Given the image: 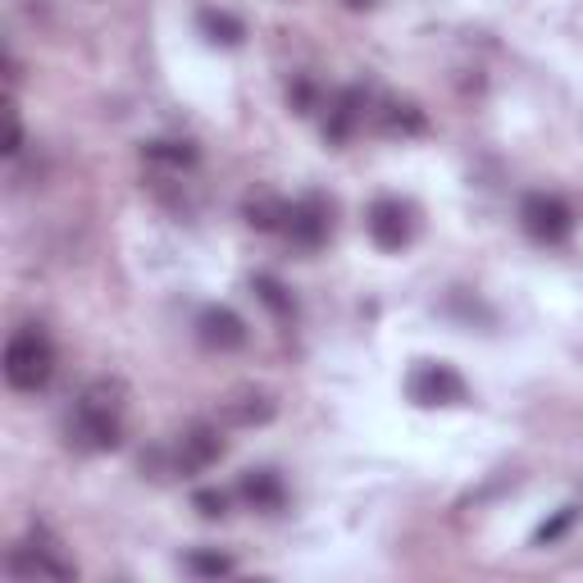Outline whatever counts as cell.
<instances>
[{"mask_svg":"<svg viewBox=\"0 0 583 583\" xmlns=\"http://www.w3.org/2000/svg\"><path fill=\"white\" fill-rule=\"evenodd\" d=\"M288 101L296 105V114H311V110H315V91H311V82H296V87L288 91Z\"/></svg>","mask_w":583,"mask_h":583,"instance_id":"21","label":"cell"},{"mask_svg":"<svg viewBox=\"0 0 583 583\" xmlns=\"http://www.w3.org/2000/svg\"><path fill=\"white\" fill-rule=\"evenodd\" d=\"M519 220H525L529 237L534 242H547V247H557V242H565L574 233V214L561 197H547V192H534L525 197V205H519Z\"/></svg>","mask_w":583,"mask_h":583,"instance_id":"5","label":"cell"},{"mask_svg":"<svg viewBox=\"0 0 583 583\" xmlns=\"http://www.w3.org/2000/svg\"><path fill=\"white\" fill-rule=\"evenodd\" d=\"M343 5H351V10H370V5H379V0H343Z\"/></svg>","mask_w":583,"mask_h":583,"instance_id":"23","label":"cell"},{"mask_svg":"<svg viewBox=\"0 0 583 583\" xmlns=\"http://www.w3.org/2000/svg\"><path fill=\"white\" fill-rule=\"evenodd\" d=\"M197 19H201V27H205V37H210V42H224V46H237V42H242V23H237L233 14L205 5Z\"/></svg>","mask_w":583,"mask_h":583,"instance_id":"13","label":"cell"},{"mask_svg":"<svg viewBox=\"0 0 583 583\" xmlns=\"http://www.w3.org/2000/svg\"><path fill=\"white\" fill-rule=\"evenodd\" d=\"M10 574L14 579H74L78 570H74V561L59 557L55 542H46L37 534V542H19L10 551Z\"/></svg>","mask_w":583,"mask_h":583,"instance_id":"6","label":"cell"},{"mask_svg":"<svg viewBox=\"0 0 583 583\" xmlns=\"http://www.w3.org/2000/svg\"><path fill=\"white\" fill-rule=\"evenodd\" d=\"M365 119V91L360 87H347L343 97L333 101V110H328V124H324V137L328 142H347L351 137V128Z\"/></svg>","mask_w":583,"mask_h":583,"instance_id":"11","label":"cell"},{"mask_svg":"<svg viewBox=\"0 0 583 583\" xmlns=\"http://www.w3.org/2000/svg\"><path fill=\"white\" fill-rule=\"evenodd\" d=\"M124 411H128V388L119 379H97L69 415V442L78 451H114L124 442Z\"/></svg>","mask_w":583,"mask_h":583,"instance_id":"1","label":"cell"},{"mask_svg":"<svg viewBox=\"0 0 583 583\" xmlns=\"http://www.w3.org/2000/svg\"><path fill=\"white\" fill-rule=\"evenodd\" d=\"M273 396L269 392H237L228 402H220V424L224 428H260L273 419Z\"/></svg>","mask_w":583,"mask_h":583,"instance_id":"9","label":"cell"},{"mask_svg":"<svg viewBox=\"0 0 583 583\" xmlns=\"http://www.w3.org/2000/svg\"><path fill=\"white\" fill-rule=\"evenodd\" d=\"M192 506H197L205 519H224V515H228V497H224V493H214V487L197 493V497H192Z\"/></svg>","mask_w":583,"mask_h":583,"instance_id":"19","label":"cell"},{"mask_svg":"<svg viewBox=\"0 0 583 583\" xmlns=\"http://www.w3.org/2000/svg\"><path fill=\"white\" fill-rule=\"evenodd\" d=\"M197 337L210 351H237V347H247V324L228 305H205L197 319Z\"/></svg>","mask_w":583,"mask_h":583,"instance_id":"7","label":"cell"},{"mask_svg":"<svg viewBox=\"0 0 583 583\" xmlns=\"http://www.w3.org/2000/svg\"><path fill=\"white\" fill-rule=\"evenodd\" d=\"M247 224H251V228H260V233L288 228V205H283V201H273V197L247 201Z\"/></svg>","mask_w":583,"mask_h":583,"instance_id":"14","label":"cell"},{"mask_svg":"<svg viewBox=\"0 0 583 583\" xmlns=\"http://www.w3.org/2000/svg\"><path fill=\"white\" fill-rule=\"evenodd\" d=\"M182 565H188V574H197V579H224V574H233V557H224V551H192Z\"/></svg>","mask_w":583,"mask_h":583,"instance_id":"15","label":"cell"},{"mask_svg":"<svg viewBox=\"0 0 583 583\" xmlns=\"http://www.w3.org/2000/svg\"><path fill=\"white\" fill-rule=\"evenodd\" d=\"M237 493H242V502L256 506V511H279L283 506V483H279V474H273V470H247V474H242V483H237Z\"/></svg>","mask_w":583,"mask_h":583,"instance_id":"12","label":"cell"},{"mask_svg":"<svg viewBox=\"0 0 583 583\" xmlns=\"http://www.w3.org/2000/svg\"><path fill=\"white\" fill-rule=\"evenodd\" d=\"M146 160L182 169V165H197V150H192L188 142H150V146H146Z\"/></svg>","mask_w":583,"mask_h":583,"instance_id":"16","label":"cell"},{"mask_svg":"<svg viewBox=\"0 0 583 583\" xmlns=\"http://www.w3.org/2000/svg\"><path fill=\"white\" fill-rule=\"evenodd\" d=\"M288 237L296 242V247H319V242L328 237V210H324L319 197L288 205Z\"/></svg>","mask_w":583,"mask_h":583,"instance_id":"10","label":"cell"},{"mask_svg":"<svg viewBox=\"0 0 583 583\" xmlns=\"http://www.w3.org/2000/svg\"><path fill=\"white\" fill-rule=\"evenodd\" d=\"M55 374V347L42 324H23L5 343V383L14 392H42Z\"/></svg>","mask_w":583,"mask_h":583,"instance_id":"2","label":"cell"},{"mask_svg":"<svg viewBox=\"0 0 583 583\" xmlns=\"http://www.w3.org/2000/svg\"><path fill=\"white\" fill-rule=\"evenodd\" d=\"M370 237H374V247H383V251H402L406 242H411V210L402 205V201H392V197H383V201H374L370 205Z\"/></svg>","mask_w":583,"mask_h":583,"instance_id":"8","label":"cell"},{"mask_svg":"<svg viewBox=\"0 0 583 583\" xmlns=\"http://www.w3.org/2000/svg\"><path fill=\"white\" fill-rule=\"evenodd\" d=\"M383 124H388V133H419L424 128V114L415 105H388Z\"/></svg>","mask_w":583,"mask_h":583,"instance_id":"18","label":"cell"},{"mask_svg":"<svg viewBox=\"0 0 583 583\" xmlns=\"http://www.w3.org/2000/svg\"><path fill=\"white\" fill-rule=\"evenodd\" d=\"M251 288H256V296L269 305L273 315H292V296H288V288H283L279 279H269V273H260V279H256Z\"/></svg>","mask_w":583,"mask_h":583,"instance_id":"17","label":"cell"},{"mask_svg":"<svg viewBox=\"0 0 583 583\" xmlns=\"http://www.w3.org/2000/svg\"><path fill=\"white\" fill-rule=\"evenodd\" d=\"M224 451H228V442H224V424H192L188 434H182V438L173 442L169 470L182 474V479H188V474H201V470H210Z\"/></svg>","mask_w":583,"mask_h":583,"instance_id":"3","label":"cell"},{"mask_svg":"<svg viewBox=\"0 0 583 583\" xmlns=\"http://www.w3.org/2000/svg\"><path fill=\"white\" fill-rule=\"evenodd\" d=\"M570 519H574V511H561L557 519H551V525H542V529H538V542H551V538H557V534L570 525Z\"/></svg>","mask_w":583,"mask_h":583,"instance_id":"22","label":"cell"},{"mask_svg":"<svg viewBox=\"0 0 583 583\" xmlns=\"http://www.w3.org/2000/svg\"><path fill=\"white\" fill-rule=\"evenodd\" d=\"M406 392H411L415 406H460V402L470 396V392H466V379H460L451 365H434V360L415 365Z\"/></svg>","mask_w":583,"mask_h":583,"instance_id":"4","label":"cell"},{"mask_svg":"<svg viewBox=\"0 0 583 583\" xmlns=\"http://www.w3.org/2000/svg\"><path fill=\"white\" fill-rule=\"evenodd\" d=\"M5 124H10V142H5V156H19V150H23V119H19L14 101H5Z\"/></svg>","mask_w":583,"mask_h":583,"instance_id":"20","label":"cell"}]
</instances>
